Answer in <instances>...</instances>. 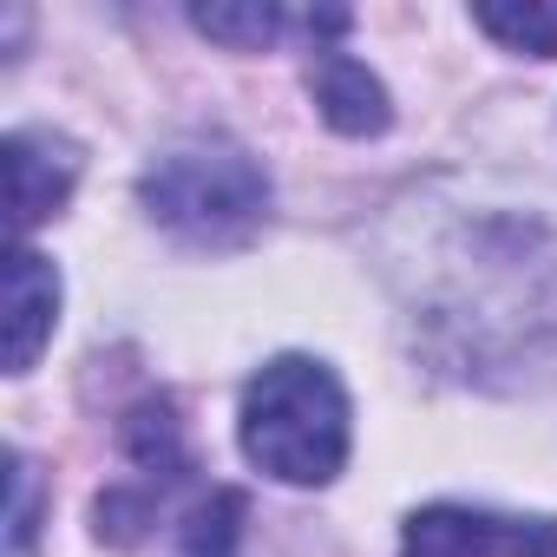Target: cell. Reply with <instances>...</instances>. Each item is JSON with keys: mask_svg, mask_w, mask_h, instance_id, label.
I'll return each mask as SVG.
<instances>
[{"mask_svg": "<svg viewBox=\"0 0 557 557\" xmlns=\"http://www.w3.org/2000/svg\"><path fill=\"white\" fill-rule=\"evenodd\" d=\"M243 544V492H210L184 518V557H236Z\"/></svg>", "mask_w": 557, "mask_h": 557, "instance_id": "cell-8", "label": "cell"}, {"mask_svg": "<svg viewBox=\"0 0 557 557\" xmlns=\"http://www.w3.org/2000/svg\"><path fill=\"white\" fill-rule=\"evenodd\" d=\"M138 197L164 236H177L184 249H210V256L256 243V230L269 223V177L230 138L171 145L138 177Z\"/></svg>", "mask_w": 557, "mask_h": 557, "instance_id": "cell-2", "label": "cell"}, {"mask_svg": "<svg viewBox=\"0 0 557 557\" xmlns=\"http://www.w3.org/2000/svg\"><path fill=\"white\" fill-rule=\"evenodd\" d=\"M472 21L498 47H511V53L557 60V0H524V8H472Z\"/></svg>", "mask_w": 557, "mask_h": 557, "instance_id": "cell-7", "label": "cell"}, {"mask_svg": "<svg viewBox=\"0 0 557 557\" xmlns=\"http://www.w3.org/2000/svg\"><path fill=\"white\" fill-rule=\"evenodd\" d=\"M79 184V151L53 132H14L8 138V197H14V230L27 236L34 223L60 216V203Z\"/></svg>", "mask_w": 557, "mask_h": 557, "instance_id": "cell-4", "label": "cell"}, {"mask_svg": "<svg viewBox=\"0 0 557 557\" xmlns=\"http://www.w3.org/2000/svg\"><path fill=\"white\" fill-rule=\"evenodd\" d=\"M60 322V269L40 249H14L8 269V374H27Z\"/></svg>", "mask_w": 557, "mask_h": 557, "instance_id": "cell-5", "label": "cell"}, {"mask_svg": "<svg viewBox=\"0 0 557 557\" xmlns=\"http://www.w3.org/2000/svg\"><path fill=\"white\" fill-rule=\"evenodd\" d=\"M8 537H14V557H34V537H40V472L27 453H14V518H8Z\"/></svg>", "mask_w": 557, "mask_h": 557, "instance_id": "cell-9", "label": "cell"}, {"mask_svg": "<svg viewBox=\"0 0 557 557\" xmlns=\"http://www.w3.org/2000/svg\"><path fill=\"white\" fill-rule=\"evenodd\" d=\"M243 453L283 485H329L348 466V394L309 355H275L243 387Z\"/></svg>", "mask_w": 557, "mask_h": 557, "instance_id": "cell-1", "label": "cell"}, {"mask_svg": "<svg viewBox=\"0 0 557 557\" xmlns=\"http://www.w3.org/2000/svg\"><path fill=\"white\" fill-rule=\"evenodd\" d=\"M309 86H315V106H322V119L342 132V138H374V132H387V119H394V106H387V86L361 66V60H348V53H322L315 60V73H309Z\"/></svg>", "mask_w": 557, "mask_h": 557, "instance_id": "cell-6", "label": "cell"}, {"mask_svg": "<svg viewBox=\"0 0 557 557\" xmlns=\"http://www.w3.org/2000/svg\"><path fill=\"white\" fill-rule=\"evenodd\" d=\"M407 557H557V518L426 505L407 518Z\"/></svg>", "mask_w": 557, "mask_h": 557, "instance_id": "cell-3", "label": "cell"}]
</instances>
